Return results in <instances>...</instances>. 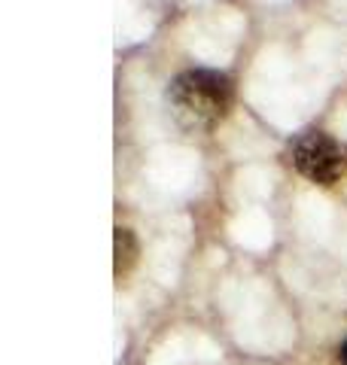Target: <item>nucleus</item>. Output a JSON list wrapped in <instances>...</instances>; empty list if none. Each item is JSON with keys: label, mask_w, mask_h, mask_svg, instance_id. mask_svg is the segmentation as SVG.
I'll use <instances>...</instances> for the list:
<instances>
[{"label": "nucleus", "mask_w": 347, "mask_h": 365, "mask_svg": "<svg viewBox=\"0 0 347 365\" xmlns=\"http://www.w3.org/2000/svg\"><path fill=\"white\" fill-rule=\"evenodd\" d=\"M228 104H231V86L216 71H186L171 86L174 116L192 131L213 128L228 113Z\"/></svg>", "instance_id": "1"}, {"label": "nucleus", "mask_w": 347, "mask_h": 365, "mask_svg": "<svg viewBox=\"0 0 347 365\" xmlns=\"http://www.w3.org/2000/svg\"><path fill=\"white\" fill-rule=\"evenodd\" d=\"M289 158L298 174L320 186H332L347 174V143L323 131H308L298 137L289 150Z\"/></svg>", "instance_id": "2"}, {"label": "nucleus", "mask_w": 347, "mask_h": 365, "mask_svg": "<svg viewBox=\"0 0 347 365\" xmlns=\"http://www.w3.org/2000/svg\"><path fill=\"white\" fill-rule=\"evenodd\" d=\"M134 253V241H131V232L129 228H116V271H125L131 265V256Z\"/></svg>", "instance_id": "3"}, {"label": "nucleus", "mask_w": 347, "mask_h": 365, "mask_svg": "<svg viewBox=\"0 0 347 365\" xmlns=\"http://www.w3.org/2000/svg\"><path fill=\"white\" fill-rule=\"evenodd\" d=\"M341 362H344V365H347V344H344V347H341Z\"/></svg>", "instance_id": "4"}]
</instances>
